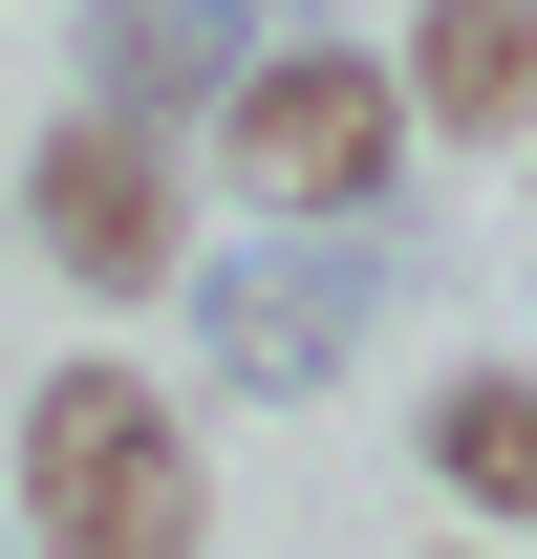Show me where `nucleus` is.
Instances as JSON below:
<instances>
[{
  "instance_id": "obj_1",
  "label": "nucleus",
  "mask_w": 537,
  "mask_h": 559,
  "mask_svg": "<svg viewBox=\"0 0 537 559\" xmlns=\"http://www.w3.org/2000/svg\"><path fill=\"white\" fill-rule=\"evenodd\" d=\"M0 474H22L44 559H194L215 538V474H194V430H172L151 366H44L22 430H0Z\"/></svg>"
},
{
  "instance_id": "obj_2",
  "label": "nucleus",
  "mask_w": 537,
  "mask_h": 559,
  "mask_svg": "<svg viewBox=\"0 0 537 559\" xmlns=\"http://www.w3.org/2000/svg\"><path fill=\"white\" fill-rule=\"evenodd\" d=\"M215 173L279 215V237H366V194L408 173V86L344 44V22H301V44H259L237 66V108H215Z\"/></svg>"
},
{
  "instance_id": "obj_3",
  "label": "nucleus",
  "mask_w": 537,
  "mask_h": 559,
  "mask_svg": "<svg viewBox=\"0 0 537 559\" xmlns=\"http://www.w3.org/2000/svg\"><path fill=\"white\" fill-rule=\"evenodd\" d=\"M366 323H387V259H366V237H237V259H194V366L259 388V409L344 388Z\"/></svg>"
},
{
  "instance_id": "obj_4",
  "label": "nucleus",
  "mask_w": 537,
  "mask_h": 559,
  "mask_svg": "<svg viewBox=\"0 0 537 559\" xmlns=\"http://www.w3.org/2000/svg\"><path fill=\"white\" fill-rule=\"evenodd\" d=\"M22 237H44L86 301H172V259H194V194H172V151H151V130L65 108V130L22 151Z\"/></svg>"
},
{
  "instance_id": "obj_5",
  "label": "nucleus",
  "mask_w": 537,
  "mask_h": 559,
  "mask_svg": "<svg viewBox=\"0 0 537 559\" xmlns=\"http://www.w3.org/2000/svg\"><path fill=\"white\" fill-rule=\"evenodd\" d=\"M237 22H259V0H86V22H65V66H86L65 108H108V130L172 151L194 108H237V66H259Z\"/></svg>"
},
{
  "instance_id": "obj_6",
  "label": "nucleus",
  "mask_w": 537,
  "mask_h": 559,
  "mask_svg": "<svg viewBox=\"0 0 537 559\" xmlns=\"http://www.w3.org/2000/svg\"><path fill=\"white\" fill-rule=\"evenodd\" d=\"M408 130H452V151H537V0H408Z\"/></svg>"
},
{
  "instance_id": "obj_7",
  "label": "nucleus",
  "mask_w": 537,
  "mask_h": 559,
  "mask_svg": "<svg viewBox=\"0 0 537 559\" xmlns=\"http://www.w3.org/2000/svg\"><path fill=\"white\" fill-rule=\"evenodd\" d=\"M430 495L494 516V538H537V366H452L430 388Z\"/></svg>"
},
{
  "instance_id": "obj_8",
  "label": "nucleus",
  "mask_w": 537,
  "mask_h": 559,
  "mask_svg": "<svg viewBox=\"0 0 537 559\" xmlns=\"http://www.w3.org/2000/svg\"><path fill=\"white\" fill-rule=\"evenodd\" d=\"M430 559H473V538H430Z\"/></svg>"
},
{
  "instance_id": "obj_9",
  "label": "nucleus",
  "mask_w": 537,
  "mask_h": 559,
  "mask_svg": "<svg viewBox=\"0 0 537 559\" xmlns=\"http://www.w3.org/2000/svg\"><path fill=\"white\" fill-rule=\"evenodd\" d=\"M516 194H537V173H516Z\"/></svg>"
}]
</instances>
